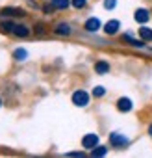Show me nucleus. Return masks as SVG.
Returning a JSON list of instances; mask_svg holds the SVG:
<instances>
[{
	"mask_svg": "<svg viewBox=\"0 0 152 158\" xmlns=\"http://www.w3.org/2000/svg\"><path fill=\"white\" fill-rule=\"evenodd\" d=\"M0 28H2V32H11L17 37H28L30 35V30L26 26L15 24V23H2V24H0Z\"/></svg>",
	"mask_w": 152,
	"mask_h": 158,
	"instance_id": "nucleus-1",
	"label": "nucleus"
},
{
	"mask_svg": "<svg viewBox=\"0 0 152 158\" xmlns=\"http://www.w3.org/2000/svg\"><path fill=\"white\" fill-rule=\"evenodd\" d=\"M110 143L113 145V149H124L128 143H130V139L124 136V134H119V132H113L111 136H110Z\"/></svg>",
	"mask_w": 152,
	"mask_h": 158,
	"instance_id": "nucleus-2",
	"label": "nucleus"
},
{
	"mask_svg": "<svg viewBox=\"0 0 152 158\" xmlns=\"http://www.w3.org/2000/svg\"><path fill=\"white\" fill-rule=\"evenodd\" d=\"M72 104H76V106H87L89 104V95L84 89L74 91L72 93Z\"/></svg>",
	"mask_w": 152,
	"mask_h": 158,
	"instance_id": "nucleus-3",
	"label": "nucleus"
},
{
	"mask_svg": "<svg viewBox=\"0 0 152 158\" xmlns=\"http://www.w3.org/2000/svg\"><path fill=\"white\" fill-rule=\"evenodd\" d=\"M82 145H84V149H95V147L98 145V136H97V134H87V136H84Z\"/></svg>",
	"mask_w": 152,
	"mask_h": 158,
	"instance_id": "nucleus-4",
	"label": "nucleus"
},
{
	"mask_svg": "<svg viewBox=\"0 0 152 158\" xmlns=\"http://www.w3.org/2000/svg\"><path fill=\"white\" fill-rule=\"evenodd\" d=\"M100 26H102V24H100V19H97V17L87 19V21H86V24H84V28H86L87 32H91V34H93V32H98V30H100Z\"/></svg>",
	"mask_w": 152,
	"mask_h": 158,
	"instance_id": "nucleus-5",
	"label": "nucleus"
},
{
	"mask_svg": "<svg viewBox=\"0 0 152 158\" xmlns=\"http://www.w3.org/2000/svg\"><path fill=\"white\" fill-rule=\"evenodd\" d=\"M134 19H135L139 24H145V23H148V19H150V11H148V10H145V8H141V10H137V11H135Z\"/></svg>",
	"mask_w": 152,
	"mask_h": 158,
	"instance_id": "nucleus-6",
	"label": "nucleus"
},
{
	"mask_svg": "<svg viewBox=\"0 0 152 158\" xmlns=\"http://www.w3.org/2000/svg\"><path fill=\"white\" fill-rule=\"evenodd\" d=\"M119 28H121V23H119V21H108L106 26H104V32H106L108 35H115V34L119 32Z\"/></svg>",
	"mask_w": 152,
	"mask_h": 158,
	"instance_id": "nucleus-7",
	"label": "nucleus"
},
{
	"mask_svg": "<svg viewBox=\"0 0 152 158\" xmlns=\"http://www.w3.org/2000/svg\"><path fill=\"white\" fill-rule=\"evenodd\" d=\"M117 110H119V112H130V110H132V101L126 99V97L119 99V101H117Z\"/></svg>",
	"mask_w": 152,
	"mask_h": 158,
	"instance_id": "nucleus-8",
	"label": "nucleus"
},
{
	"mask_svg": "<svg viewBox=\"0 0 152 158\" xmlns=\"http://www.w3.org/2000/svg\"><path fill=\"white\" fill-rule=\"evenodd\" d=\"M2 15L4 17H22L24 11L21 8H6V10H2Z\"/></svg>",
	"mask_w": 152,
	"mask_h": 158,
	"instance_id": "nucleus-9",
	"label": "nucleus"
},
{
	"mask_svg": "<svg viewBox=\"0 0 152 158\" xmlns=\"http://www.w3.org/2000/svg\"><path fill=\"white\" fill-rule=\"evenodd\" d=\"M139 37H141V41H152V28L141 26L139 28Z\"/></svg>",
	"mask_w": 152,
	"mask_h": 158,
	"instance_id": "nucleus-10",
	"label": "nucleus"
},
{
	"mask_svg": "<svg viewBox=\"0 0 152 158\" xmlns=\"http://www.w3.org/2000/svg\"><path fill=\"white\" fill-rule=\"evenodd\" d=\"M54 32H56L58 35H70V26H69L67 23H59Z\"/></svg>",
	"mask_w": 152,
	"mask_h": 158,
	"instance_id": "nucleus-11",
	"label": "nucleus"
},
{
	"mask_svg": "<svg viewBox=\"0 0 152 158\" xmlns=\"http://www.w3.org/2000/svg\"><path fill=\"white\" fill-rule=\"evenodd\" d=\"M95 71H97L98 74H106V73L110 71V63H108V61H97V63H95Z\"/></svg>",
	"mask_w": 152,
	"mask_h": 158,
	"instance_id": "nucleus-12",
	"label": "nucleus"
},
{
	"mask_svg": "<svg viewBox=\"0 0 152 158\" xmlns=\"http://www.w3.org/2000/svg\"><path fill=\"white\" fill-rule=\"evenodd\" d=\"M70 4H72L70 0H52V8L56 10H67Z\"/></svg>",
	"mask_w": 152,
	"mask_h": 158,
	"instance_id": "nucleus-13",
	"label": "nucleus"
},
{
	"mask_svg": "<svg viewBox=\"0 0 152 158\" xmlns=\"http://www.w3.org/2000/svg\"><path fill=\"white\" fill-rule=\"evenodd\" d=\"M122 41H126V43H130L132 47H145V45H143L145 41H135V39H134V37H132L130 34H124V35H122Z\"/></svg>",
	"mask_w": 152,
	"mask_h": 158,
	"instance_id": "nucleus-14",
	"label": "nucleus"
},
{
	"mask_svg": "<svg viewBox=\"0 0 152 158\" xmlns=\"http://www.w3.org/2000/svg\"><path fill=\"white\" fill-rule=\"evenodd\" d=\"M13 58H15L17 61H24V60L28 58V52H26L24 48H17V50L13 52Z\"/></svg>",
	"mask_w": 152,
	"mask_h": 158,
	"instance_id": "nucleus-15",
	"label": "nucleus"
},
{
	"mask_svg": "<svg viewBox=\"0 0 152 158\" xmlns=\"http://www.w3.org/2000/svg\"><path fill=\"white\" fill-rule=\"evenodd\" d=\"M70 2H72V6H74L76 10H82V8H86L87 0H70Z\"/></svg>",
	"mask_w": 152,
	"mask_h": 158,
	"instance_id": "nucleus-16",
	"label": "nucleus"
},
{
	"mask_svg": "<svg viewBox=\"0 0 152 158\" xmlns=\"http://www.w3.org/2000/svg\"><path fill=\"white\" fill-rule=\"evenodd\" d=\"M106 152H108V149H106V147H97V149H93V152H91V154H93V156H104Z\"/></svg>",
	"mask_w": 152,
	"mask_h": 158,
	"instance_id": "nucleus-17",
	"label": "nucleus"
},
{
	"mask_svg": "<svg viewBox=\"0 0 152 158\" xmlns=\"http://www.w3.org/2000/svg\"><path fill=\"white\" fill-rule=\"evenodd\" d=\"M93 95H95V97H104V95H106V89H104L102 86H97V88L93 89Z\"/></svg>",
	"mask_w": 152,
	"mask_h": 158,
	"instance_id": "nucleus-18",
	"label": "nucleus"
},
{
	"mask_svg": "<svg viewBox=\"0 0 152 158\" xmlns=\"http://www.w3.org/2000/svg\"><path fill=\"white\" fill-rule=\"evenodd\" d=\"M117 6V0H104V8L106 10H113Z\"/></svg>",
	"mask_w": 152,
	"mask_h": 158,
	"instance_id": "nucleus-19",
	"label": "nucleus"
},
{
	"mask_svg": "<svg viewBox=\"0 0 152 158\" xmlns=\"http://www.w3.org/2000/svg\"><path fill=\"white\" fill-rule=\"evenodd\" d=\"M67 156H84V152H69Z\"/></svg>",
	"mask_w": 152,
	"mask_h": 158,
	"instance_id": "nucleus-20",
	"label": "nucleus"
},
{
	"mask_svg": "<svg viewBox=\"0 0 152 158\" xmlns=\"http://www.w3.org/2000/svg\"><path fill=\"white\" fill-rule=\"evenodd\" d=\"M148 134H150V136H152V125H150V127H148Z\"/></svg>",
	"mask_w": 152,
	"mask_h": 158,
	"instance_id": "nucleus-21",
	"label": "nucleus"
},
{
	"mask_svg": "<svg viewBox=\"0 0 152 158\" xmlns=\"http://www.w3.org/2000/svg\"><path fill=\"white\" fill-rule=\"evenodd\" d=\"M0 106H2V101H0Z\"/></svg>",
	"mask_w": 152,
	"mask_h": 158,
	"instance_id": "nucleus-22",
	"label": "nucleus"
}]
</instances>
